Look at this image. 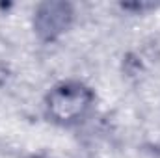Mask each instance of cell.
Masks as SVG:
<instances>
[{
  "label": "cell",
  "mask_w": 160,
  "mask_h": 158,
  "mask_svg": "<svg viewBox=\"0 0 160 158\" xmlns=\"http://www.w3.org/2000/svg\"><path fill=\"white\" fill-rule=\"evenodd\" d=\"M95 95L82 82H62L56 84L45 97V112L50 121L69 126L86 117L93 106Z\"/></svg>",
  "instance_id": "6da1fadb"
},
{
  "label": "cell",
  "mask_w": 160,
  "mask_h": 158,
  "mask_svg": "<svg viewBox=\"0 0 160 158\" xmlns=\"http://www.w3.org/2000/svg\"><path fill=\"white\" fill-rule=\"evenodd\" d=\"M73 21V11L67 4H43L34 17L36 32L43 39L50 41L62 36Z\"/></svg>",
  "instance_id": "7a4b0ae2"
}]
</instances>
